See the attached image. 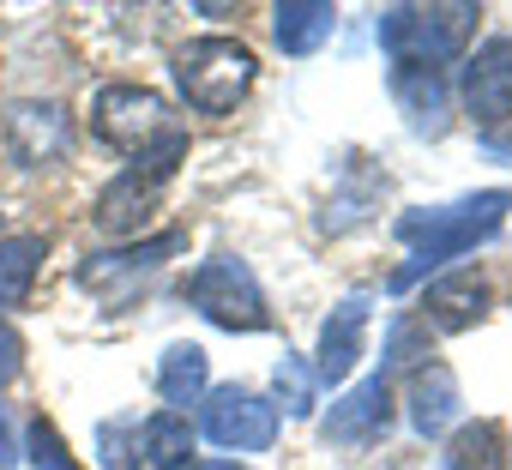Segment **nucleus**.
I'll list each match as a JSON object with an SVG mask.
<instances>
[{"label":"nucleus","mask_w":512,"mask_h":470,"mask_svg":"<svg viewBox=\"0 0 512 470\" xmlns=\"http://www.w3.org/2000/svg\"><path fill=\"white\" fill-rule=\"evenodd\" d=\"M512 211V187H488V193H470V199H452V205H428V211H404L398 217V242L410 248V260L392 272V296H404L416 278L464 260L476 242H488V235L506 223Z\"/></svg>","instance_id":"f257e3e1"},{"label":"nucleus","mask_w":512,"mask_h":470,"mask_svg":"<svg viewBox=\"0 0 512 470\" xmlns=\"http://www.w3.org/2000/svg\"><path fill=\"white\" fill-rule=\"evenodd\" d=\"M476 19H482V7H470V0H440V7H386L380 25H374V37L392 55V67H428V73H440L446 61L464 55V43L476 37Z\"/></svg>","instance_id":"f03ea898"},{"label":"nucleus","mask_w":512,"mask_h":470,"mask_svg":"<svg viewBox=\"0 0 512 470\" xmlns=\"http://www.w3.org/2000/svg\"><path fill=\"white\" fill-rule=\"evenodd\" d=\"M253 79H260V61L235 37H193L175 49V91L193 115H235Z\"/></svg>","instance_id":"7ed1b4c3"},{"label":"nucleus","mask_w":512,"mask_h":470,"mask_svg":"<svg viewBox=\"0 0 512 470\" xmlns=\"http://www.w3.org/2000/svg\"><path fill=\"white\" fill-rule=\"evenodd\" d=\"M181 157H187V133H181V127H169L151 151L127 157V169H121V175L103 187V199H97V229H103V235H139V229L151 223V211L163 205V187L175 181Z\"/></svg>","instance_id":"20e7f679"},{"label":"nucleus","mask_w":512,"mask_h":470,"mask_svg":"<svg viewBox=\"0 0 512 470\" xmlns=\"http://www.w3.org/2000/svg\"><path fill=\"white\" fill-rule=\"evenodd\" d=\"M181 296H187L193 314H205V320L223 326V332H266V326H272V308H266L260 278H253V266L235 260V254L199 260V266L181 278Z\"/></svg>","instance_id":"39448f33"},{"label":"nucleus","mask_w":512,"mask_h":470,"mask_svg":"<svg viewBox=\"0 0 512 470\" xmlns=\"http://www.w3.org/2000/svg\"><path fill=\"white\" fill-rule=\"evenodd\" d=\"M169 127H175V121H169V103H163L151 85H103V91L91 97V133H97L109 151H121V157L151 151Z\"/></svg>","instance_id":"423d86ee"},{"label":"nucleus","mask_w":512,"mask_h":470,"mask_svg":"<svg viewBox=\"0 0 512 470\" xmlns=\"http://www.w3.org/2000/svg\"><path fill=\"white\" fill-rule=\"evenodd\" d=\"M187 248V235L181 229H163V235H145V242H133V248H109V254H85V266H79V284L109 308V314H121L127 302H133V290L169 260V254H181Z\"/></svg>","instance_id":"0eeeda50"},{"label":"nucleus","mask_w":512,"mask_h":470,"mask_svg":"<svg viewBox=\"0 0 512 470\" xmlns=\"http://www.w3.org/2000/svg\"><path fill=\"white\" fill-rule=\"evenodd\" d=\"M199 428L223 452H266L278 440V404L260 398V392H247V386H211Z\"/></svg>","instance_id":"6e6552de"},{"label":"nucleus","mask_w":512,"mask_h":470,"mask_svg":"<svg viewBox=\"0 0 512 470\" xmlns=\"http://www.w3.org/2000/svg\"><path fill=\"white\" fill-rule=\"evenodd\" d=\"M458 97H464V115L476 127L512 121V37H488V43H476V55H464Z\"/></svg>","instance_id":"1a4fd4ad"},{"label":"nucleus","mask_w":512,"mask_h":470,"mask_svg":"<svg viewBox=\"0 0 512 470\" xmlns=\"http://www.w3.org/2000/svg\"><path fill=\"white\" fill-rule=\"evenodd\" d=\"M73 145V121L61 103H13L7 109V151L25 163V169H43V163H61Z\"/></svg>","instance_id":"9d476101"},{"label":"nucleus","mask_w":512,"mask_h":470,"mask_svg":"<svg viewBox=\"0 0 512 470\" xmlns=\"http://www.w3.org/2000/svg\"><path fill=\"white\" fill-rule=\"evenodd\" d=\"M386 428H392V380H386V374H368L362 386H350V392L332 404V416L320 422V434L338 440V446H368V440H380Z\"/></svg>","instance_id":"9b49d317"},{"label":"nucleus","mask_w":512,"mask_h":470,"mask_svg":"<svg viewBox=\"0 0 512 470\" xmlns=\"http://www.w3.org/2000/svg\"><path fill=\"white\" fill-rule=\"evenodd\" d=\"M362 338H368V296L356 290V296H344V302L326 314V326H320L314 380H320V386L350 380V374H356V362H362Z\"/></svg>","instance_id":"f8f14e48"},{"label":"nucleus","mask_w":512,"mask_h":470,"mask_svg":"<svg viewBox=\"0 0 512 470\" xmlns=\"http://www.w3.org/2000/svg\"><path fill=\"white\" fill-rule=\"evenodd\" d=\"M488 308H494V290L476 272H446L422 290V326L434 332H470Z\"/></svg>","instance_id":"ddd939ff"},{"label":"nucleus","mask_w":512,"mask_h":470,"mask_svg":"<svg viewBox=\"0 0 512 470\" xmlns=\"http://www.w3.org/2000/svg\"><path fill=\"white\" fill-rule=\"evenodd\" d=\"M458 404L464 398H458V380H452L446 362H422L410 374V428L422 440H446L452 422H458Z\"/></svg>","instance_id":"4468645a"},{"label":"nucleus","mask_w":512,"mask_h":470,"mask_svg":"<svg viewBox=\"0 0 512 470\" xmlns=\"http://www.w3.org/2000/svg\"><path fill=\"white\" fill-rule=\"evenodd\" d=\"M205 392H211V356L199 344H169L157 356V398L175 416H187V404H199Z\"/></svg>","instance_id":"2eb2a0df"},{"label":"nucleus","mask_w":512,"mask_h":470,"mask_svg":"<svg viewBox=\"0 0 512 470\" xmlns=\"http://www.w3.org/2000/svg\"><path fill=\"white\" fill-rule=\"evenodd\" d=\"M332 31H338L332 0H284V7H272V37L284 55H314Z\"/></svg>","instance_id":"dca6fc26"},{"label":"nucleus","mask_w":512,"mask_h":470,"mask_svg":"<svg viewBox=\"0 0 512 470\" xmlns=\"http://www.w3.org/2000/svg\"><path fill=\"white\" fill-rule=\"evenodd\" d=\"M49 242L43 235H0V308H25L37 290Z\"/></svg>","instance_id":"f3484780"},{"label":"nucleus","mask_w":512,"mask_h":470,"mask_svg":"<svg viewBox=\"0 0 512 470\" xmlns=\"http://www.w3.org/2000/svg\"><path fill=\"white\" fill-rule=\"evenodd\" d=\"M392 97L398 109L410 115L416 133H440V115H446V79L428 73V67H392Z\"/></svg>","instance_id":"a211bd4d"},{"label":"nucleus","mask_w":512,"mask_h":470,"mask_svg":"<svg viewBox=\"0 0 512 470\" xmlns=\"http://www.w3.org/2000/svg\"><path fill=\"white\" fill-rule=\"evenodd\" d=\"M139 458L151 470H181L193 464V422L175 416V410H157L145 428H139Z\"/></svg>","instance_id":"6ab92c4d"},{"label":"nucleus","mask_w":512,"mask_h":470,"mask_svg":"<svg viewBox=\"0 0 512 470\" xmlns=\"http://www.w3.org/2000/svg\"><path fill=\"white\" fill-rule=\"evenodd\" d=\"M446 470H506V434L500 422H464L446 440Z\"/></svg>","instance_id":"aec40b11"},{"label":"nucleus","mask_w":512,"mask_h":470,"mask_svg":"<svg viewBox=\"0 0 512 470\" xmlns=\"http://www.w3.org/2000/svg\"><path fill=\"white\" fill-rule=\"evenodd\" d=\"M25 452H31V464H37V470H85L49 416H31V422H25Z\"/></svg>","instance_id":"412c9836"},{"label":"nucleus","mask_w":512,"mask_h":470,"mask_svg":"<svg viewBox=\"0 0 512 470\" xmlns=\"http://www.w3.org/2000/svg\"><path fill=\"white\" fill-rule=\"evenodd\" d=\"M278 398H284V410H290V416H308V410H314V398H320L314 368H308L302 356H290V350H284V362H278Z\"/></svg>","instance_id":"4be33fe9"},{"label":"nucleus","mask_w":512,"mask_h":470,"mask_svg":"<svg viewBox=\"0 0 512 470\" xmlns=\"http://www.w3.org/2000/svg\"><path fill=\"white\" fill-rule=\"evenodd\" d=\"M422 356H428V326H416V320H398L392 332H386V380H392V368H422Z\"/></svg>","instance_id":"5701e85b"},{"label":"nucleus","mask_w":512,"mask_h":470,"mask_svg":"<svg viewBox=\"0 0 512 470\" xmlns=\"http://www.w3.org/2000/svg\"><path fill=\"white\" fill-rule=\"evenodd\" d=\"M25 368V338L13 332V320H0V380H13Z\"/></svg>","instance_id":"b1692460"},{"label":"nucleus","mask_w":512,"mask_h":470,"mask_svg":"<svg viewBox=\"0 0 512 470\" xmlns=\"http://www.w3.org/2000/svg\"><path fill=\"white\" fill-rule=\"evenodd\" d=\"M19 464V440H13V422H7V404H0V470Z\"/></svg>","instance_id":"393cba45"},{"label":"nucleus","mask_w":512,"mask_h":470,"mask_svg":"<svg viewBox=\"0 0 512 470\" xmlns=\"http://www.w3.org/2000/svg\"><path fill=\"white\" fill-rule=\"evenodd\" d=\"M193 470H253V464H235V458H199Z\"/></svg>","instance_id":"a878e982"}]
</instances>
